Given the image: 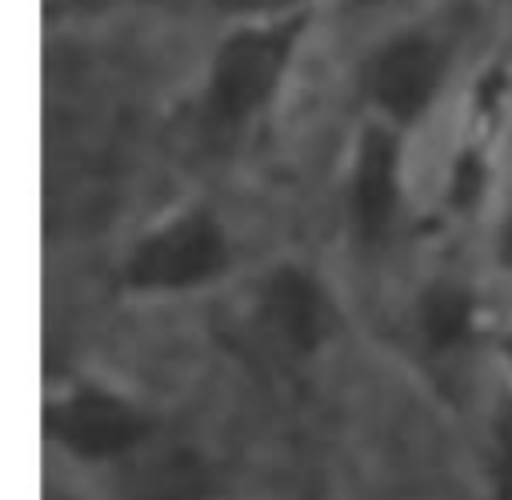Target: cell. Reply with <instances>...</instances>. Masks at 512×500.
<instances>
[{"mask_svg":"<svg viewBox=\"0 0 512 500\" xmlns=\"http://www.w3.org/2000/svg\"><path fill=\"white\" fill-rule=\"evenodd\" d=\"M308 24L312 8H276L252 24L232 28L216 44L204 80V116L212 128H240L276 100Z\"/></svg>","mask_w":512,"mask_h":500,"instance_id":"1","label":"cell"},{"mask_svg":"<svg viewBox=\"0 0 512 500\" xmlns=\"http://www.w3.org/2000/svg\"><path fill=\"white\" fill-rule=\"evenodd\" d=\"M228 264L232 240L224 224L208 208L192 204L136 236L120 264V284L128 292H192L224 276Z\"/></svg>","mask_w":512,"mask_h":500,"instance_id":"2","label":"cell"},{"mask_svg":"<svg viewBox=\"0 0 512 500\" xmlns=\"http://www.w3.org/2000/svg\"><path fill=\"white\" fill-rule=\"evenodd\" d=\"M44 432L68 456L108 464L144 448L156 432V416L128 392L96 380H76L44 400Z\"/></svg>","mask_w":512,"mask_h":500,"instance_id":"3","label":"cell"},{"mask_svg":"<svg viewBox=\"0 0 512 500\" xmlns=\"http://www.w3.org/2000/svg\"><path fill=\"white\" fill-rule=\"evenodd\" d=\"M448 76V44L432 32H400L380 44L364 68V92L372 116L400 124L404 132L428 116Z\"/></svg>","mask_w":512,"mask_h":500,"instance_id":"4","label":"cell"},{"mask_svg":"<svg viewBox=\"0 0 512 500\" xmlns=\"http://www.w3.org/2000/svg\"><path fill=\"white\" fill-rule=\"evenodd\" d=\"M404 200V128L372 116L348 168V220L360 240H384Z\"/></svg>","mask_w":512,"mask_h":500,"instance_id":"5","label":"cell"},{"mask_svg":"<svg viewBox=\"0 0 512 500\" xmlns=\"http://www.w3.org/2000/svg\"><path fill=\"white\" fill-rule=\"evenodd\" d=\"M260 316L264 328L276 336V344L296 356L324 348L328 336L336 332V304L324 280H316L300 264H280L268 272L260 288Z\"/></svg>","mask_w":512,"mask_h":500,"instance_id":"6","label":"cell"},{"mask_svg":"<svg viewBox=\"0 0 512 500\" xmlns=\"http://www.w3.org/2000/svg\"><path fill=\"white\" fill-rule=\"evenodd\" d=\"M416 328L428 340V348L452 352L476 332V300L460 284H436L420 296Z\"/></svg>","mask_w":512,"mask_h":500,"instance_id":"7","label":"cell"},{"mask_svg":"<svg viewBox=\"0 0 512 500\" xmlns=\"http://www.w3.org/2000/svg\"><path fill=\"white\" fill-rule=\"evenodd\" d=\"M492 472L500 500H512V396L500 400L496 424H492Z\"/></svg>","mask_w":512,"mask_h":500,"instance_id":"8","label":"cell"},{"mask_svg":"<svg viewBox=\"0 0 512 500\" xmlns=\"http://www.w3.org/2000/svg\"><path fill=\"white\" fill-rule=\"evenodd\" d=\"M496 260L512 272V204H508V212H504V220L496 228Z\"/></svg>","mask_w":512,"mask_h":500,"instance_id":"9","label":"cell"},{"mask_svg":"<svg viewBox=\"0 0 512 500\" xmlns=\"http://www.w3.org/2000/svg\"><path fill=\"white\" fill-rule=\"evenodd\" d=\"M496 348H500V356H504V364H508V372H512V328H504V332L496 336Z\"/></svg>","mask_w":512,"mask_h":500,"instance_id":"10","label":"cell"},{"mask_svg":"<svg viewBox=\"0 0 512 500\" xmlns=\"http://www.w3.org/2000/svg\"><path fill=\"white\" fill-rule=\"evenodd\" d=\"M276 8H312V0H276Z\"/></svg>","mask_w":512,"mask_h":500,"instance_id":"11","label":"cell"}]
</instances>
